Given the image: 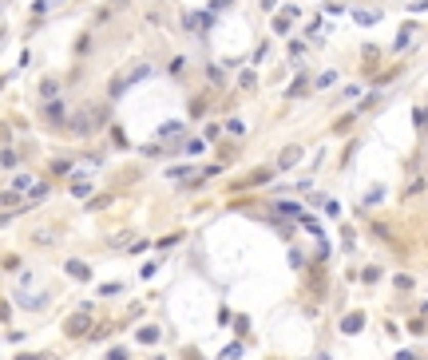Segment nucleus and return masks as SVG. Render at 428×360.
<instances>
[{
    "instance_id": "f257e3e1",
    "label": "nucleus",
    "mask_w": 428,
    "mask_h": 360,
    "mask_svg": "<svg viewBox=\"0 0 428 360\" xmlns=\"http://www.w3.org/2000/svg\"><path fill=\"white\" fill-rule=\"evenodd\" d=\"M151 75V63H135L127 75H119V79H111V95H123L127 87H135V83H143Z\"/></svg>"
},
{
    "instance_id": "f03ea898",
    "label": "nucleus",
    "mask_w": 428,
    "mask_h": 360,
    "mask_svg": "<svg viewBox=\"0 0 428 360\" xmlns=\"http://www.w3.org/2000/svg\"><path fill=\"white\" fill-rule=\"evenodd\" d=\"M297 163H301V147L294 143V147H286V150L278 154V163H274V170H290V166H297Z\"/></svg>"
},
{
    "instance_id": "7ed1b4c3",
    "label": "nucleus",
    "mask_w": 428,
    "mask_h": 360,
    "mask_svg": "<svg viewBox=\"0 0 428 360\" xmlns=\"http://www.w3.org/2000/svg\"><path fill=\"white\" fill-rule=\"evenodd\" d=\"M44 119L48 123H64V119H68V107L59 103V99H48V103H44Z\"/></svg>"
},
{
    "instance_id": "20e7f679",
    "label": "nucleus",
    "mask_w": 428,
    "mask_h": 360,
    "mask_svg": "<svg viewBox=\"0 0 428 360\" xmlns=\"http://www.w3.org/2000/svg\"><path fill=\"white\" fill-rule=\"evenodd\" d=\"M64 329H68V336H84V329H88V313H79V317H72V321H68V325H64Z\"/></svg>"
},
{
    "instance_id": "39448f33",
    "label": "nucleus",
    "mask_w": 428,
    "mask_h": 360,
    "mask_svg": "<svg viewBox=\"0 0 428 360\" xmlns=\"http://www.w3.org/2000/svg\"><path fill=\"white\" fill-rule=\"evenodd\" d=\"M194 170H198V166H175V170H167V174H171L175 182H194V178H198Z\"/></svg>"
},
{
    "instance_id": "423d86ee",
    "label": "nucleus",
    "mask_w": 428,
    "mask_h": 360,
    "mask_svg": "<svg viewBox=\"0 0 428 360\" xmlns=\"http://www.w3.org/2000/svg\"><path fill=\"white\" fill-rule=\"evenodd\" d=\"M424 186H428V178H424V174H413V182L404 186V194H400V198H413V194H420Z\"/></svg>"
},
{
    "instance_id": "0eeeda50",
    "label": "nucleus",
    "mask_w": 428,
    "mask_h": 360,
    "mask_svg": "<svg viewBox=\"0 0 428 360\" xmlns=\"http://www.w3.org/2000/svg\"><path fill=\"white\" fill-rule=\"evenodd\" d=\"M68 273H72V277H84V281L91 277V269L84 265V261H68Z\"/></svg>"
},
{
    "instance_id": "6e6552de",
    "label": "nucleus",
    "mask_w": 428,
    "mask_h": 360,
    "mask_svg": "<svg viewBox=\"0 0 428 360\" xmlns=\"http://www.w3.org/2000/svg\"><path fill=\"white\" fill-rule=\"evenodd\" d=\"M341 329H345V332H357V329H361V313L345 317V325H341Z\"/></svg>"
},
{
    "instance_id": "1a4fd4ad",
    "label": "nucleus",
    "mask_w": 428,
    "mask_h": 360,
    "mask_svg": "<svg viewBox=\"0 0 428 360\" xmlns=\"http://www.w3.org/2000/svg\"><path fill=\"white\" fill-rule=\"evenodd\" d=\"M159 135H182V123H162Z\"/></svg>"
},
{
    "instance_id": "9d476101",
    "label": "nucleus",
    "mask_w": 428,
    "mask_h": 360,
    "mask_svg": "<svg viewBox=\"0 0 428 360\" xmlns=\"http://www.w3.org/2000/svg\"><path fill=\"white\" fill-rule=\"evenodd\" d=\"M88 190H91V186H88V182H84V178H75V182H72V194H75V198H84V194H88Z\"/></svg>"
},
{
    "instance_id": "9b49d317",
    "label": "nucleus",
    "mask_w": 428,
    "mask_h": 360,
    "mask_svg": "<svg viewBox=\"0 0 428 360\" xmlns=\"http://www.w3.org/2000/svg\"><path fill=\"white\" fill-rule=\"evenodd\" d=\"M40 91H44V99H56V79H44V83H40Z\"/></svg>"
},
{
    "instance_id": "f8f14e48",
    "label": "nucleus",
    "mask_w": 428,
    "mask_h": 360,
    "mask_svg": "<svg viewBox=\"0 0 428 360\" xmlns=\"http://www.w3.org/2000/svg\"><path fill=\"white\" fill-rule=\"evenodd\" d=\"M226 131H230V135H242L246 127H242V119H230V123H226Z\"/></svg>"
},
{
    "instance_id": "ddd939ff",
    "label": "nucleus",
    "mask_w": 428,
    "mask_h": 360,
    "mask_svg": "<svg viewBox=\"0 0 428 360\" xmlns=\"http://www.w3.org/2000/svg\"><path fill=\"white\" fill-rule=\"evenodd\" d=\"M155 336H159V332H155V329H139V341H143V345H151Z\"/></svg>"
},
{
    "instance_id": "4468645a",
    "label": "nucleus",
    "mask_w": 428,
    "mask_h": 360,
    "mask_svg": "<svg viewBox=\"0 0 428 360\" xmlns=\"http://www.w3.org/2000/svg\"><path fill=\"white\" fill-rule=\"evenodd\" d=\"M397 360H416V356H413V352H400V356H397Z\"/></svg>"
}]
</instances>
